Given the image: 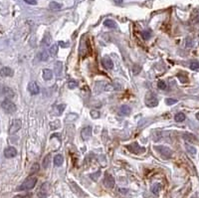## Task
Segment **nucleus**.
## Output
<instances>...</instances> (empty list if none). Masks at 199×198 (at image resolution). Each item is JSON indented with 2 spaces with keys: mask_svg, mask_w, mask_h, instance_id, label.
<instances>
[{
  "mask_svg": "<svg viewBox=\"0 0 199 198\" xmlns=\"http://www.w3.org/2000/svg\"><path fill=\"white\" fill-rule=\"evenodd\" d=\"M160 188H161V185H160L159 183H155V184L153 186V188H151V191H153L154 194H157L160 190Z\"/></svg>",
  "mask_w": 199,
  "mask_h": 198,
  "instance_id": "nucleus-24",
  "label": "nucleus"
},
{
  "mask_svg": "<svg viewBox=\"0 0 199 198\" xmlns=\"http://www.w3.org/2000/svg\"><path fill=\"white\" fill-rule=\"evenodd\" d=\"M38 57H39V60H41V61H47L49 58V54L47 51L42 50L39 53V55H38Z\"/></svg>",
  "mask_w": 199,
  "mask_h": 198,
  "instance_id": "nucleus-18",
  "label": "nucleus"
},
{
  "mask_svg": "<svg viewBox=\"0 0 199 198\" xmlns=\"http://www.w3.org/2000/svg\"><path fill=\"white\" fill-rule=\"evenodd\" d=\"M29 197H30L29 194H26V195H21V194H19V195L14 196L13 198H29Z\"/></svg>",
  "mask_w": 199,
  "mask_h": 198,
  "instance_id": "nucleus-40",
  "label": "nucleus"
},
{
  "mask_svg": "<svg viewBox=\"0 0 199 198\" xmlns=\"http://www.w3.org/2000/svg\"><path fill=\"white\" fill-rule=\"evenodd\" d=\"M131 112V109L130 106H126V105H124L120 108V114L122 116H129Z\"/></svg>",
  "mask_w": 199,
  "mask_h": 198,
  "instance_id": "nucleus-14",
  "label": "nucleus"
},
{
  "mask_svg": "<svg viewBox=\"0 0 199 198\" xmlns=\"http://www.w3.org/2000/svg\"><path fill=\"white\" fill-rule=\"evenodd\" d=\"M126 148L129 149L130 152L135 153V154H139V153L144 152V150H145L144 147H141L140 145H139L136 143H131V144L126 145Z\"/></svg>",
  "mask_w": 199,
  "mask_h": 198,
  "instance_id": "nucleus-7",
  "label": "nucleus"
},
{
  "mask_svg": "<svg viewBox=\"0 0 199 198\" xmlns=\"http://www.w3.org/2000/svg\"><path fill=\"white\" fill-rule=\"evenodd\" d=\"M154 149L163 158H170L172 156V150L170 149L169 147H164V145H156V147H154Z\"/></svg>",
  "mask_w": 199,
  "mask_h": 198,
  "instance_id": "nucleus-3",
  "label": "nucleus"
},
{
  "mask_svg": "<svg viewBox=\"0 0 199 198\" xmlns=\"http://www.w3.org/2000/svg\"><path fill=\"white\" fill-rule=\"evenodd\" d=\"M53 78V72L50 69H44L43 70V79L45 81H50Z\"/></svg>",
  "mask_w": 199,
  "mask_h": 198,
  "instance_id": "nucleus-16",
  "label": "nucleus"
},
{
  "mask_svg": "<svg viewBox=\"0 0 199 198\" xmlns=\"http://www.w3.org/2000/svg\"><path fill=\"white\" fill-rule=\"evenodd\" d=\"M46 186H47V184H46V183H44V184L42 185V187H41V190H40V193H39L40 195H42L41 197L46 196V189H45V187H46Z\"/></svg>",
  "mask_w": 199,
  "mask_h": 198,
  "instance_id": "nucleus-33",
  "label": "nucleus"
},
{
  "mask_svg": "<svg viewBox=\"0 0 199 198\" xmlns=\"http://www.w3.org/2000/svg\"><path fill=\"white\" fill-rule=\"evenodd\" d=\"M189 67H190L191 70H198L199 69V63L197 62V61H192V62L190 63V65H189Z\"/></svg>",
  "mask_w": 199,
  "mask_h": 198,
  "instance_id": "nucleus-28",
  "label": "nucleus"
},
{
  "mask_svg": "<svg viewBox=\"0 0 199 198\" xmlns=\"http://www.w3.org/2000/svg\"><path fill=\"white\" fill-rule=\"evenodd\" d=\"M166 84H165V82H163V81H159L158 83H157V88L159 89V90H165L166 89Z\"/></svg>",
  "mask_w": 199,
  "mask_h": 198,
  "instance_id": "nucleus-30",
  "label": "nucleus"
},
{
  "mask_svg": "<svg viewBox=\"0 0 199 198\" xmlns=\"http://www.w3.org/2000/svg\"><path fill=\"white\" fill-rule=\"evenodd\" d=\"M196 119L199 121V112H197V114H196Z\"/></svg>",
  "mask_w": 199,
  "mask_h": 198,
  "instance_id": "nucleus-41",
  "label": "nucleus"
},
{
  "mask_svg": "<svg viewBox=\"0 0 199 198\" xmlns=\"http://www.w3.org/2000/svg\"><path fill=\"white\" fill-rule=\"evenodd\" d=\"M104 25L107 26V27H108V28H116V27H117L116 22L113 21V20H111V19L106 20L105 22H104Z\"/></svg>",
  "mask_w": 199,
  "mask_h": 198,
  "instance_id": "nucleus-22",
  "label": "nucleus"
},
{
  "mask_svg": "<svg viewBox=\"0 0 199 198\" xmlns=\"http://www.w3.org/2000/svg\"><path fill=\"white\" fill-rule=\"evenodd\" d=\"M38 171H39V164L35 163L34 165L32 166V168H31V173L34 174V173H36V172H38Z\"/></svg>",
  "mask_w": 199,
  "mask_h": 198,
  "instance_id": "nucleus-32",
  "label": "nucleus"
},
{
  "mask_svg": "<svg viewBox=\"0 0 199 198\" xmlns=\"http://www.w3.org/2000/svg\"><path fill=\"white\" fill-rule=\"evenodd\" d=\"M64 162V157L62 154H57L54 156V164L56 166H61Z\"/></svg>",
  "mask_w": 199,
  "mask_h": 198,
  "instance_id": "nucleus-15",
  "label": "nucleus"
},
{
  "mask_svg": "<svg viewBox=\"0 0 199 198\" xmlns=\"http://www.w3.org/2000/svg\"><path fill=\"white\" fill-rule=\"evenodd\" d=\"M184 136V139H187V140H190V141H195L196 140V139H195V136H194L193 134H185L183 135Z\"/></svg>",
  "mask_w": 199,
  "mask_h": 198,
  "instance_id": "nucleus-29",
  "label": "nucleus"
},
{
  "mask_svg": "<svg viewBox=\"0 0 199 198\" xmlns=\"http://www.w3.org/2000/svg\"><path fill=\"white\" fill-rule=\"evenodd\" d=\"M24 1H25L27 4H30V5H36V4H37L36 0H24Z\"/></svg>",
  "mask_w": 199,
  "mask_h": 198,
  "instance_id": "nucleus-38",
  "label": "nucleus"
},
{
  "mask_svg": "<svg viewBox=\"0 0 199 198\" xmlns=\"http://www.w3.org/2000/svg\"><path fill=\"white\" fill-rule=\"evenodd\" d=\"M141 71V67L139 65H134V67H132V73L134 75H139Z\"/></svg>",
  "mask_w": 199,
  "mask_h": 198,
  "instance_id": "nucleus-25",
  "label": "nucleus"
},
{
  "mask_svg": "<svg viewBox=\"0 0 199 198\" xmlns=\"http://www.w3.org/2000/svg\"><path fill=\"white\" fill-rule=\"evenodd\" d=\"M14 96H15V93L13 92L11 88L5 86V85H0V97H4L7 100H10V99L14 98Z\"/></svg>",
  "mask_w": 199,
  "mask_h": 198,
  "instance_id": "nucleus-4",
  "label": "nucleus"
},
{
  "mask_svg": "<svg viewBox=\"0 0 199 198\" xmlns=\"http://www.w3.org/2000/svg\"><path fill=\"white\" fill-rule=\"evenodd\" d=\"M141 36H143V38L144 40H148L150 38V33L148 31H144L143 32V34H141Z\"/></svg>",
  "mask_w": 199,
  "mask_h": 198,
  "instance_id": "nucleus-34",
  "label": "nucleus"
},
{
  "mask_svg": "<svg viewBox=\"0 0 199 198\" xmlns=\"http://www.w3.org/2000/svg\"><path fill=\"white\" fill-rule=\"evenodd\" d=\"M37 183V178L34 175H30L27 177L23 183L18 187V190H30L32 188H34Z\"/></svg>",
  "mask_w": 199,
  "mask_h": 198,
  "instance_id": "nucleus-1",
  "label": "nucleus"
},
{
  "mask_svg": "<svg viewBox=\"0 0 199 198\" xmlns=\"http://www.w3.org/2000/svg\"><path fill=\"white\" fill-rule=\"evenodd\" d=\"M68 87H69L71 90H73V89H75V88L78 87V83L76 82V81H70V82L68 83Z\"/></svg>",
  "mask_w": 199,
  "mask_h": 198,
  "instance_id": "nucleus-31",
  "label": "nucleus"
},
{
  "mask_svg": "<svg viewBox=\"0 0 199 198\" xmlns=\"http://www.w3.org/2000/svg\"><path fill=\"white\" fill-rule=\"evenodd\" d=\"M145 105L150 108H154L158 105V100L153 93H148L145 96Z\"/></svg>",
  "mask_w": 199,
  "mask_h": 198,
  "instance_id": "nucleus-5",
  "label": "nucleus"
},
{
  "mask_svg": "<svg viewBox=\"0 0 199 198\" xmlns=\"http://www.w3.org/2000/svg\"><path fill=\"white\" fill-rule=\"evenodd\" d=\"M13 74H14V71L9 67H3V68L0 69V76L3 77V78L12 77Z\"/></svg>",
  "mask_w": 199,
  "mask_h": 198,
  "instance_id": "nucleus-11",
  "label": "nucleus"
},
{
  "mask_svg": "<svg viewBox=\"0 0 199 198\" xmlns=\"http://www.w3.org/2000/svg\"><path fill=\"white\" fill-rule=\"evenodd\" d=\"M91 116H92V117H94V119H98V117H100V112L97 111H92Z\"/></svg>",
  "mask_w": 199,
  "mask_h": 198,
  "instance_id": "nucleus-36",
  "label": "nucleus"
},
{
  "mask_svg": "<svg viewBox=\"0 0 199 198\" xmlns=\"http://www.w3.org/2000/svg\"><path fill=\"white\" fill-rule=\"evenodd\" d=\"M102 64L104 66V68L105 69H108V70H111L113 68V61L111 58H108V57H104L102 59Z\"/></svg>",
  "mask_w": 199,
  "mask_h": 198,
  "instance_id": "nucleus-13",
  "label": "nucleus"
},
{
  "mask_svg": "<svg viewBox=\"0 0 199 198\" xmlns=\"http://www.w3.org/2000/svg\"><path fill=\"white\" fill-rule=\"evenodd\" d=\"M61 72H62V63L57 62L56 63V74L59 76V75L61 74Z\"/></svg>",
  "mask_w": 199,
  "mask_h": 198,
  "instance_id": "nucleus-27",
  "label": "nucleus"
},
{
  "mask_svg": "<svg viewBox=\"0 0 199 198\" xmlns=\"http://www.w3.org/2000/svg\"><path fill=\"white\" fill-rule=\"evenodd\" d=\"M104 184H105L106 187H108V188H113L116 184L115 178H113L111 174L107 173L105 175V179H104Z\"/></svg>",
  "mask_w": 199,
  "mask_h": 198,
  "instance_id": "nucleus-9",
  "label": "nucleus"
},
{
  "mask_svg": "<svg viewBox=\"0 0 199 198\" xmlns=\"http://www.w3.org/2000/svg\"><path fill=\"white\" fill-rule=\"evenodd\" d=\"M49 7H50V9H52V10H60V9L62 8V5L56 1H52L49 4Z\"/></svg>",
  "mask_w": 199,
  "mask_h": 198,
  "instance_id": "nucleus-19",
  "label": "nucleus"
},
{
  "mask_svg": "<svg viewBox=\"0 0 199 198\" xmlns=\"http://www.w3.org/2000/svg\"><path fill=\"white\" fill-rule=\"evenodd\" d=\"M1 108H2V110L8 115L14 114L17 110L15 103H14L13 102H11V100H7V99L1 103Z\"/></svg>",
  "mask_w": 199,
  "mask_h": 198,
  "instance_id": "nucleus-2",
  "label": "nucleus"
},
{
  "mask_svg": "<svg viewBox=\"0 0 199 198\" xmlns=\"http://www.w3.org/2000/svg\"><path fill=\"white\" fill-rule=\"evenodd\" d=\"M65 108H66V106H65V105H59L58 107H57V109H58L59 114H62V112L65 110Z\"/></svg>",
  "mask_w": 199,
  "mask_h": 198,
  "instance_id": "nucleus-37",
  "label": "nucleus"
},
{
  "mask_svg": "<svg viewBox=\"0 0 199 198\" xmlns=\"http://www.w3.org/2000/svg\"><path fill=\"white\" fill-rule=\"evenodd\" d=\"M185 148H186L187 152L190 153V154H192V155H194V154L196 153V148L194 147H192V145H190V144H186L185 145Z\"/></svg>",
  "mask_w": 199,
  "mask_h": 198,
  "instance_id": "nucleus-23",
  "label": "nucleus"
},
{
  "mask_svg": "<svg viewBox=\"0 0 199 198\" xmlns=\"http://www.w3.org/2000/svg\"><path fill=\"white\" fill-rule=\"evenodd\" d=\"M22 128V121L20 120H13L10 126H9V134H14Z\"/></svg>",
  "mask_w": 199,
  "mask_h": 198,
  "instance_id": "nucleus-6",
  "label": "nucleus"
},
{
  "mask_svg": "<svg viewBox=\"0 0 199 198\" xmlns=\"http://www.w3.org/2000/svg\"><path fill=\"white\" fill-rule=\"evenodd\" d=\"M176 103H177V100H175V99H172V98H168L165 100V103H166L167 106H172Z\"/></svg>",
  "mask_w": 199,
  "mask_h": 198,
  "instance_id": "nucleus-26",
  "label": "nucleus"
},
{
  "mask_svg": "<svg viewBox=\"0 0 199 198\" xmlns=\"http://www.w3.org/2000/svg\"><path fill=\"white\" fill-rule=\"evenodd\" d=\"M0 65H1V64H0Z\"/></svg>",
  "mask_w": 199,
  "mask_h": 198,
  "instance_id": "nucleus-42",
  "label": "nucleus"
},
{
  "mask_svg": "<svg viewBox=\"0 0 199 198\" xmlns=\"http://www.w3.org/2000/svg\"><path fill=\"white\" fill-rule=\"evenodd\" d=\"M116 88L113 86V85H108L106 87V91H115Z\"/></svg>",
  "mask_w": 199,
  "mask_h": 198,
  "instance_id": "nucleus-39",
  "label": "nucleus"
},
{
  "mask_svg": "<svg viewBox=\"0 0 199 198\" xmlns=\"http://www.w3.org/2000/svg\"><path fill=\"white\" fill-rule=\"evenodd\" d=\"M17 155V150L15 147H8L4 149V156L6 158H12V157H15Z\"/></svg>",
  "mask_w": 199,
  "mask_h": 198,
  "instance_id": "nucleus-10",
  "label": "nucleus"
},
{
  "mask_svg": "<svg viewBox=\"0 0 199 198\" xmlns=\"http://www.w3.org/2000/svg\"><path fill=\"white\" fill-rule=\"evenodd\" d=\"M51 161H52V157H51V154L48 153L46 155V156L44 157L43 159V167L46 169V168H48L50 166V164H51Z\"/></svg>",
  "mask_w": 199,
  "mask_h": 198,
  "instance_id": "nucleus-17",
  "label": "nucleus"
},
{
  "mask_svg": "<svg viewBox=\"0 0 199 198\" xmlns=\"http://www.w3.org/2000/svg\"><path fill=\"white\" fill-rule=\"evenodd\" d=\"M177 77H178V79L180 80V81H181L182 83H187V82H188L187 77H184V76H182V75H180V74H178Z\"/></svg>",
  "mask_w": 199,
  "mask_h": 198,
  "instance_id": "nucleus-35",
  "label": "nucleus"
},
{
  "mask_svg": "<svg viewBox=\"0 0 199 198\" xmlns=\"http://www.w3.org/2000/svg\"><path fill=\"white\" fill-rule=\"evenodd\" d=\"M92 135V128L91 126H86V128H84L81 131V136L84 140H87L91 138Z\"/></svg>",
  "mask_w": 199,
  "mask_h": 198,
  "instance_id": "nucleus-12",
  "label": "nucleus"
},
{
  "mask_svg": "<svg viewBox=\"0 0 199 198\" xmlns=\"http://www.w3.org/2000/svg\"><path fill=\"white\" fill-rule=\"evenodd\" d=\"M28 91L31 95H38L40 93V87L36 82H30L28 84Z\"/></svg>",
  "mask_w": 199,
  "mask_h": 198,
  "instance_id": "nucleus-8",
  "label": "nucleus"
},
{
  "mask_svg": "<svg viewBox=\"0 0 199 198\" xmlns=\"http://www.w3.org/2000/svg\"><path fill=\"white\" fill-rule=\"evenodd\" d=\"M185 115L183 114V112H178V114L175 115L174 117V120L175 121H177V122H181V121H184V120H185Z\"/></svg>",
  "mask_w": 199,
  "mask_h": 198,
  "instance_id": "nucleus-20",
  "label": "nucleus"
},
{
  "mask_svg": "<svg viewBox=\"0 0 199 198\" xmlns=\"http://www.w3.org/2000/svg\"><path fill=\"white\" fill-rule=\"evenodd\" d=\"M49 53L51 56H56L57 53H58V44H54L50 47V50H49Z\"/></svg>",
  "mask_w": 199,
  "mask_h": 198,
  "instance_id": "nucleus-21",
  "label": "nucleus"
}]
</instances>
